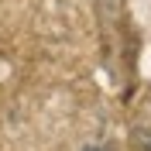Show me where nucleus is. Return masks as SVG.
Instances as JSON below:
<instances>
[{
	"mask_svg": "<svg viewBox=\"0 0 151 151\" xmlns=\"http://www.w3.org/2000/svg\"><path fill=\"white\" fill-rule=\"evenodd\" d=\"M83 151H106V148H103V144H86Z\"/></svg>",
	"mask_w": 151,
	"mask_h": 151,
	"instance_id": "f257e3e1",
	"label": "nucleus"
}]
</instances>
